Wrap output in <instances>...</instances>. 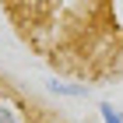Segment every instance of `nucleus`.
<instances>
[{"label": "nucleus", "mask_w": 123, "mask_h": 123, "mask_svg": "<svg viewBox=\"0 0 123 123\" xmlns=\"http://www.w3.org/2000/svg\"><path fill=\"white\" fill-rule=\"evenodd\" d=\"M46 88H49L53 95H67V98H85V95H88L85 85H67V81H49Z\"/></svg>", "instance_id": "1"}, {"label": "nucleus", "mask_w": 123, "mask_h": 123, "mask_svg": "<svg viewBox=\"0 0 123 123\" xmlns=\"http://www.w3.org/2000/svg\"><path fill=\"white\" fill-rule=\"evenodd\" d=\"M98 116H102V123H123V113L116 109L113 102H102V105H98Z\"/></svg>", "instance_id": "2"}, {"label": "nucleus", "mask_w": 123, "mask_h": 123, "mask_svg": "<svg viewBox=\"0 0 123 123\" xmlns=\"http://www.w3.org/2000/svg\"><path fill=\"white\" fill-rule=\"evenodd\" d=\"M0 123H21V113L11 102H0Z\"/></svg>", "instance_id": "3"}]
</instances>
